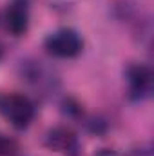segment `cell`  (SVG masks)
Instances as JSON below:
<instances>
[{
  "instance_id": "cell-7",
  "label": "cell",
  "mask_w": 154,
  "mask_h": 156,
  "mask_svg": "<svg viewBox=\"0 0 154 156\" xmlns=\"http://www.w3.org/2000/svg\"><path fill=\"white\" fill-rule=\"evenodd\" d=\"M127 156H152L151 147H140V149H132Z\"/></svg>"
},
{
  "instance_id": "cell-8",
  "label": "cell",
  "mask_w": 154,
  "mask_h": 156,
  "mask_svg": "<svg viewBox=\"0 0 154 156\" xmlns=\"http://www.w3.org/2000/svg\"><path fill=\"white\" fill-rule=\"evenodd\" d=\"M94 156H118V154H116L113 149H100Z\"/></svg>"
},
{
  "instance_id": "cell-1",
  "label": "cell",
  "mask_w": 154,
  "mask_h": 156,
  "mask_svg": "<svg viewBox=\"0 0 154 156\" xmlns=\"http://www.w3.org/2000/svg\"><path fill=\"white\" fill-rule=\"evenodd\" d=\"M35 104L20 93H0V115L13 127L26 129L35 118Z\"/></svg>"
},
{
  "instance_id": "cell-2",
  "label": "cell",
  "mask_w": 154,
  "mask_h": 156,
  "mask_svg": "<svg viewBox=\"0 0 154 156\" xmlns=\"http://www.w3.org/2000/svg\"><path fill=\"white\" fill-rule=\"evenodd\" d=\"M44 45H45L47 53L56 58H75L83 49V40L75 29L64 27V29L51 33L45 38Z\"/></svg>"
},
{
  "instance_id": "cell-4",
  "label": "cell",
  "mask_w": 154,
  "mask_h": 156,
  "mask_svg": "<svg viewBox=\"0 0 154 156\" xmlns=\"http://www.w3.org/2000/svg\"><path fill=\"white\" fill-rule=\"evenodd\" d=\"M127 82H129V94L134 100H145L151 96L154 85V76L149 66L134 64L127 69Z\"/></svg>"
},
{
  "instance_id": "cell-6",
  "label": "cell",
  "mask_w": 154,
  "mask_h": 156,
  "mask_svg": "<svg viewBox=\"0 0 154 156\" xmlns=\"http://www.w3.org/2000/svg\"><path fill=\"white\" fill-rule=\"evenodd\" d=\"M16 153H18V144L7 134L0 133V156H16Z\"/></svg>"
},
{
  "instance_id": "cell-5",
  "label": "cell",
  "mask_w": 154,
  "mask_h": 156,
  "mask_svg": "<svg viewBox=\"0 0 154 156\" xmlns=\"http://www.w3.org/2000/svg\"><path fill=\"white\" fill-rule=\"evenodd\" d=\"M29 13H31L29 0H11L4 13L7 31L15 37H22L29 27Z\"/></svg>"
},
{
  "instance_id": "cell-9",
  "label": "cell",
  "mask_w": 154,
  "mask_h": 156,
  "mask_svg": "<svg viewBox=\"0 0 154 156\" xmlns=\"http://www.w3.org/2000/svg\"><path fill=\"white\" fill-rule=\"evenodd\" d=\"M2 53H4V49H2V44H0V58H2Z\"/></svg>"
},
{
  "instance_id": "cell-3",
  "label": "cell",
  "mask_w": 154,
  "mask_h": 156,
  "mask_svg": "<svg viewBox=\"0 0 154 156\" xmlns=\"http://www.w3.org/2000/svg\"><path fill=\"white\" fill-rule=\"evenodd\" d=\"M45 145L49 151L62 156H80L82 147L76 133L69 127H54L45 136Z\"/></svg>"
}]
</instances>
